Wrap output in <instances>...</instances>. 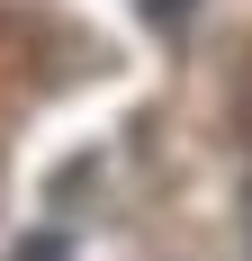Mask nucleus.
I'll use <instances>...</instances> for the list:
<instances>
[{
  "label": "nucleus",
  "instance_id": "f257e3e1",
  "mask_svg": "<svg viewBox=\"0 0 252 261\" xmlns=\"http://www.w3.org/2000/svg\"><path fill=\"white\" fill-rule=\"evenodd\" d=\"M135 9H144V27H162V36H180V27H189V9H198V0H135Z\"/></svg>",
  "mask_w": 252,
  "mask_h": 261
},
{
  "label": "nucleus",
  "instance_id": "f03ea898",
  "mask_svg": "<svg viewBox=\"0 0 252 261\" xmlns=\"http://www.w3.org/2000/svg\"><path fill=\"white\" fill-rule=\"evenodd\" d=\"M18 261H72V252H63V243H54V234H45V243H27V252H18Z\"/></svg>",
  "mask_w": 252,
  "mask_h": 261
},
{
  "label": "nucleus",
  "instance_id": "7ed1b4c3",
  "mask_svg": "<svg viewBox=\"0 0 252 261\" xmlns=\"http://www.w3.org/2000/svg\"><path fill=\"white\" fill-rule=\"evenodd\" d=\"M243 243H252V180H243Z\"/></svg>",
  "mask_w": 252,
  "mask_h": 261
}]
</instances>
